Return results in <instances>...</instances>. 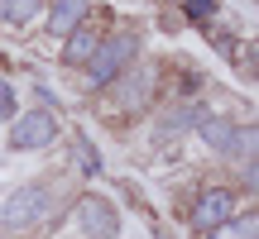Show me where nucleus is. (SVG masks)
Segmentation results:
<instances>
[{"instance_id":"obj_5","label":"nucleus","mask_w":259,"mask_h":239,"mask_svg":"<svg viewBox=\"0 0 259 239\" xmlns=\"http://www.w3.org/2000/svg\"><path fill=\"white\" fill-rule=\"evenodd\" d=\"M231 215H235V192H231V187H206V192L197 196V206H192V215H187V220H192L197 230L211 234L216 225L231 220Z\"/></svg>"},{"instance_id":"obj_3","label":"nucleus","mask_w":259,"mask_h":239,"mask_svg":"<svg viewBox=\"0 0 259 239\" xmlns=\"http://www.w3.org/2000/svg\"><path fill=\"white\" fill-rule=\"evenodd\" d=\"M58 134H63V125H58V110H48V105H34V110L15 115V125H10V148H15V153H38V148H48Z\"/></svg>"},{"instance_id":"obj_1","label":"nucleus","mask_w":259,"mask_h":239,"mask_svg":"<svg viewBox=\"0 0 259 239\" xmlns=\"http://www.w3.org/2000/svg\"><path fill=\"white\" fill-rule=\"evenodd\" d=\"M135 57H139V34H135V29H115V34H106L101 43H96L92 63H87V82H92V91H106L120 72H130Z\"/></svg>"},{"instance_id":"obj_12","label":"nucleus","mask_w":259,"mask_h":239,"mask_svg":"<svg viewBox=\"0 0 259 239\" xmlns=\"http://www.w3.org/2000/svg\"><path fill=\"white\" fill-rule=\"evenodd\" d=\"M38 10H44V0H0V19H5V24H15V29L34 24Z\"/></svg>"},{"instance_id":"obj_2","label":"nucleus","mask_w":259,"mask_h":239,"mask_svg":"<svg viewBox=\"0 0 259 239\" xmlns=\"http://www.w3.org/2000/svg\"><path fill=\"white\" fill-rule=\"evenodd\" d=\"M48 211H53V187L48 182H24V187H15V192L0 201V230L24 234V230H34V225H44Z\"/></svg>"},{"instance_id":"obj_15","label":"nucleus","mask_w":259,"mask_h":239,"mask_svg":"<svg viewBox=\"0 0 259 239\" xmlns=\"http://www.w3.org/2000/svg\"><path fill=\"white\" fill-rule=\"evenodd\" d=\"M183 10H187V19H197V24H206V19L216 15V0H183Z\"/></svg>"},{"instance_id":"obj_6","label":"nucleus","mask_w":259,"mask_h":239,"mask_svg":"<svg viewBox=\"0 0 259 239\" xmlns=\"http://www.w3.org/2000/svg\"><path fill=\"white\" fill-rule=\"evenodd\" d=\"M87 15H92V0H53L48 5V34H58V38H67L77 24H87Z\"/></svg>"},{"instance_id":"obj_16","label":"nucleus","mask_w":259,"mask_h":239,"mask_svg":"<svg viewBox=\"0 0 259 239\" xmlns=\"http://www.w3.org/2000/svg\"><path fill=\"white\" fill-rule=\"evenodd\" d=\"M5 119H15V86L0 77V125H5Z\"/></svg>"},{"instance_id":"obj_9","label":"nucleus","mask_w":259,"mask_h":239,"mask_svg":"<svg viewBox=\"0 0 259 239\" xmlns=\"http://www.w3.org/2000/svg\"><path fill=\"white\" fill-rule=\"evenodd\" d=\"M197 139H202L211 153L226 158V148H231V139H235V125L226 115H202V119H197Z\"/></svg>"},{"instance_id":"obj_7","label":"nucleus","mask_w":259,"mask_h":239,"mask_svg":"<svg viewBox=\"0 0 259 239\" xmlns=\"http://www.w3.org/2000/svg\"><path fill=\"white\" fill-rule=\"evenodd\" d=\"M111 91L120 96V110H139L149 101V91H154V72H120L111 82Z\"/></svg>"},{"instance_id":"obj_14","label":"nucleus","mask_w":259,"mask_h":239,"mask_svg":"<svg viewBox=\"0 0 259 239\" xmlns=\"http://www.w3.org/2000/svg\"><path fill=\"white\" fill-rule=\"evenodd\" d=\"M72 158H77V172L82 177H101V153L92 148L87 134H72Z\"/></svg>"},{"instance_id":"obj_11","label":"nucleus","mask_w":259,"mask_h":239,"mask_svg":"<svg viewBox=\"0 0 259 239\" xmlns=\"http://www.w3.org/2000/svg\"><path fill=\"white\" fill-rule=\"evenodd\" d=\"M206 110L202 105H178L173 115H163V129H158V134L163 139H173V134H187V129H197V119H202Z\"/></svg>"},{"instance_id":"obj_4","label":"nucleus","mask_w":259,"mask_h":239,"mask_svg":"<svg viewBox=\"0 0 259 239\" xmlns=\"http://www.w3.org/2000/svg\"><path fill=\"white\" fill-rule=\"evenodd\" d=\"M72 225L82 239H120V211L111 206V196H96V192L77 196Z\"/></svg>"},{"instance_id":"obj_8","label":"nucleus","mask_w":259,"mask_h":239,"mask_svg":"<svg viewBox=\"0 0 259 239\" xmlns=\"http://www.w3.org/2000/svg\"><path fill=\"white\" fill-rule=\"evenodd\" d=\"M96 43H101V34H96L92 24H77L72 34L63 38V67H87L96 53Z\"/></svg>"},{"instance_id":"obj_10","label":"nucleus","mask_w":259,"mask_h":239,"mask_svg":"<svg viewBox=\"0 0 259 239\" xmlns=\"http://www.w3.org/2000/svg\"><path fill=\"white\" fill-rule=\"evenodd\" d=\"M254 144H259V129L254 125H235V139H231V148H226V158L240 163V167H254Z\"/></svg>"},{"instance_id":"obj_13","label":"nucleus","mask_w":259,"mask_h":239,"mask_svg":"<svg viewBox=\"0 0 259 239\" xmlns=\"http://www.w3.org/2000/svg\"><path fill=\"white\" fill-rule=\"evenodd\" d=\"M259 230V220H254V211H245V215H231V220H221L211 230V239H254Z\"/></svg>"}]
</instances>
